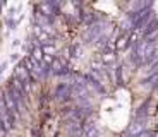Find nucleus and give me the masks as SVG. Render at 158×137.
<instances>
[{"instance_id":"20e7f679","label":"nucleus","mask_w":158,"mask_h":137,"mask_svg":"<svg viewBox=\"0 0 158 137\" xmlns=\"http://www.w3.org/2000/svg\"><path fill=\"white\" fill-rule=\"evenodd\" d=\"M71 94H72L71 87L65 86V84H60V86L55 89V98H69Z\"/></svg>"},{"instance_id":"f257e3e1","label":"nucleus","mask_w":158,"mask_h":137,"mask_svg":"<svg viewBox=\"0 0 158 137\" xmlns=\"http://www.w3.org/2000/svg\"><path fill=\"white\" fill-rule=\"evenodd\" d=\"M38 9H40L38 14H41L43 17H47V19H50V21L53 19V17H55V14H57V10L50 5V2H43V4H40Z\"/></svg>"},{"instance_id":"1a4fd4ad","label":"nucleus","mask_w":158,"mask_h":137,"mask_svg":"<svg viewBox=\"0 0 158 137\" xmlns=\"http://www.w3.org/2000/svg\"><path fill=\"white\" fill-rule=\"evenodd\" d=\"M83 21L86 24H91V26H93V24L96 22V16H95V14H86V16L83 17Z\"/></svg>"},{"instance_id":"f03ea898","label":"nucleus","mask_w":158,"mask_h":137,"mask_svg":"<svg viewBox=\"0 0 158 137\" xmlns=\"http://www.w3.org/2000/svg\"><path fill=\"white\" fill-rule=\"evenodd\" d=\"M144 132V125H143L141 120H134L132 123H129V127H127V134L132 137H138L139 134Z\"/></svg>"},{"instance_id":"423d86ee","label":"nucleus","mask_w":158,"mask_h":137,"mask_svg":"<svg viewBox=\"0 0 158 137\" xmlns=\"http://www.w3.org/2000/svg\"><path fill=\"white\" fill-rule=\"evenodd\" d=\"M29 58H31L35 63H40L41 60H43V51H41V46H40V45L31 50V57H29Z\"/></svg>"},{"instance_id":"0eeeda50","label":"nucleus","mask_w":158,"mask_h":137,"mask_svg":"<svg viewBox=\"0 0 158 137\" xmlns=\"http://www.w3.org/2000/svg\"><path fill=\"white\" fill-rule=\"evenodd\" d=\"M102 58H103V62H105V63H114L115 62V55H114V51H112L110 48H107L105 53L102 55Z\"/></svg>"},{"instance_id":"7ed1b4c3","label":"nucleus","mask_w":158,"mask_h":137,"mask_svg":"<svg viewBox=\"0 0 158 137\" xmlns=\"http://www.w3.org/2000/svg\"><path fill=\"white\" fill-rule=\"evenodd\" d=\"M156 31H158V19H155V17H153V19L144 26V29H143V36L148 38L150 34H153V33H156Z\"/></svg>"},{"instance_id":"6e6552de","label":"nucleus","mask_w":158,"mask_h":137,"mask_svg":"<svg viewBox=\"0 0 158 137\" xmlns=\"http://www.w3.org/2000/svg\"><path fill=\"white\" fill-rule=\"evenodd\" d=\"M60 69H64V63L59 58H53V62L50 63V74H57Z\"/></svg>"},{"instance_id":"39448f33","label":"nucleus","mask_w":158,"mask_h":137,"mask_svg":"<svg viewBox=\"0 0 158 137\" xmlns=\"http://www.w3.org/2000/svg\"><path fill=\"white\" fill-rule=\"evenodd\" d=\"M129 46V33H124V34L118 36L117 43H115V48L117 50H124V48Z\"/></svg>"},{"instance_id":"9d476101","label":"nucleus","mask_w":158,"mask_h":137,"mask_svg":"<svg viewBox=\"0 0 158 137\" xmlns=\"http://www.w3.org/2000/svg\"><path fill=\"white\" fill-rule=\"evenodd\" d=\"M138 137H151V134H148V132H143V134H139Z\"/></svg>"}]
</instances>
